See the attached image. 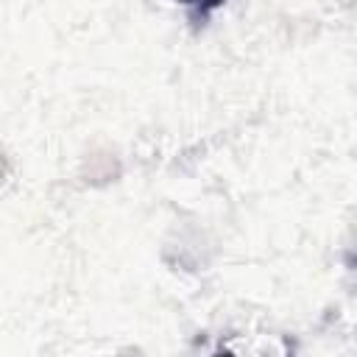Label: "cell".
<instances>
[{"mask_svg":"<svg viewBox=\"0 0 357 357\" xmlns=\"http://www.w3.org/2000/svg\"><path fill=\"white\" fill-rule=\"evenodd\" d=\"M178 3H181V6H187L195 17H201V20H204V17H209L215 8H220L226 0H178Z\"/></svg>","mask_w":357,"mask_h":357,"instance_id":"1","label":"cell"}]
</instances>
